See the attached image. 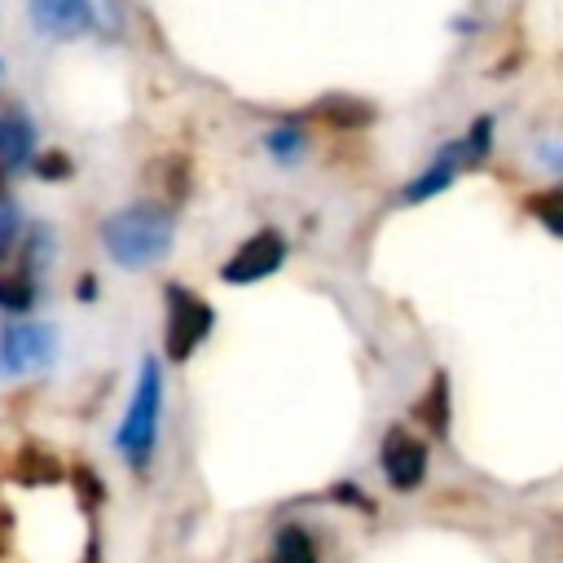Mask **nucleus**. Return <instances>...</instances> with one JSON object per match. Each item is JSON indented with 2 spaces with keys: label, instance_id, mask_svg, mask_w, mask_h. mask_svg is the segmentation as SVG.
<instances>
[{
  "label": "nucleus",
  "instance_id": "ddd939ff",
  "mask_svg": "<svg viewBox=\"0 0 563 563\" xmlns=\"http://www.w3.org/2000/svg\"><path fill=\"white\" fill-rule=\"evenodd\" d=\"M22 229H26V220H22V207H18L13 198H9V202H0V268L13 260Z\"/></svg>",
  "mask_w": 563,
  "mask_h": 563
},
{
  "label": "nucleus",
  "instance_id": "9b49d317",
  "mask_svg": "<svg viewBox=\"0 0 563 563\" xmlns=\"http://www.w3.org/2000/svg\"><path fill=\"white\" fill-rule=\"evenodd\" d=\"M418 418H422L431 431H444V427H449V383H444V374H435L431 391L418 400Z\"/></svg>",
  "mask_w": 563,
  "mask_h": 563
},
{
  "label": "nucleus",
  "instance_id": "1a4fd4ad",
  "mask_svg": "<svg viewBox=\"0 0 563 563\" xmlns=\"http://www.w3.org/2000/svg\"><path fill=\"white\" fill-rule=\"evenodd\" d=\"M40 299V277L35 273H22V268H0V308L9 317H26Z\"/></svg>",
  "mask_w": 563,
  "mask_h": 563
},
{
  "label": "nucleus",
  "instance_id": "dca6fc26",
  "mask_svg": "<svg viewBox=\"0 0 563 563\" xmlns=\"http://www.w3.org/2000/svg\"><path fill=\"white\" fill-rule=\"evenodd\" d=\"M0 202H9V172L0 167Z\"/></svg>",
  "mask_w": 563,
  "mask_h": 563
},
{
  "label": "nucleus",
  "instance_id": "4468645a",
  "mask_svg": "<svg viewBox=\"0 0 563 563\" xmlns=\"http://www.w3.org/2000/svg\"><path fill=\"white\" fill-rule=\"evenodd\" d=\"M268 150H273L282 163H295V158L308 150V141H303V132H295V128H282V132H268Z\"/></svg>",
  "mask_w": 563,
  "mask_h": 563
},
{
  "label": "nucleus",
  "instance_id": "6e6552de",
  "mask_svg": "<svg viewBox=\"0 0 563 563\" xmlns=\"http://www.w3.org/2000/svg\"><path fill=\"white\" fill-rule=\"evenodd\" d=\"M31 22L44 35H79L92 26V0H31Z\"/></svg>",
  "mask_w": 563,
  "mask_h": 563
},
{
  "label": "nucleus",
  "instance_id": "f257e3e1",
  "mask_svg": "<svg viewBox=\"0 0 563 563\" xmlns=\"http://www.w3.org/2000/svg\"><path fill=\"white\" fill-rule=\"evenodd\" d=\"M176 216L158 202H132L101 220V246L119 268H150L172 251Z\"/></svg>",
  "mask_w": 563,
  "mask_h": 563
},
{
  "label": "nucleus",
  "instance_id": "2eb2a0df",
  "mask_svg": "<svg viewBox=\"0 0 563 563\" xmlns=\"http://www.w3.org/2000/svg\"><path fill=\"white\" fill-rule=\"evenodd\" d=\"M31 167H35V176L40 180H66L75 167H70V158L62 154V150H48V154H35L31 158Z\"/></svg>",
  "mask_w": 563,
  "mask_h": 563
},
{
  "label": "nucleus",
  "instance_id": "f8f14e48",
  "mask_svg": "<svg viewBox=\"0 0 563 563\" xmlns=\"http://www.w3.org/2000/svg\"><path fill=\"white\" fill-rule=\"evenodd\" d=\"M528 216L541 220L554 238H563V189H541L528 198Z\"/></svg>",
  "mask_w": 563,
  "mask_h": 563
},
{
  "label": "nucleus",
  "instance_id": "0eeeda50",
  "mask_svg": "<svg viewBox=\"0 0 563 563\" xmlns=\"http://www.w3.org/2000/svg\"><path fill=\"white\" fill-rule=\"evenodd\" d=\"M31 158H35V123L22 106H4L0 110V167L13 176L31 167Z\"/></svg>",
  "mask_w": 563,
  "mask_h": 563
},
{
  "label": "nucleus",
  "instance_id": "f03ea898",
  "mask_svg": "<svg viewBox=\"0 0 563 563\" xmlns=\"http://www.w3.org/2000/svg\"><path fill=\"white\" fill-rule=\"evenodd\" d=\"M158 418H163V369H158L154 356H145L141 374H136V391L128 400V413L114 431V449L123 453V462L132 471L150 466L154 444H158Z\"/></svg>",
  "mask_w": 563,
  "mask_h": 563
},
{
  "label": "nucleus",
  "instance_id": "20e7f679",
  "mask_svg": "<svg viewBox=\"0 0 563 563\" xmlns=\"http://www.w3.org/2000/svg\"><path fill=\"white\" fill-rule=\"evenodd\" d=\"M57 356V330L31 317H13L0 325V374L4 378H22L44 369Z\"/></svg>",
  "mask_w": 563,
  "mask_h": 563
},
{
  "label": "nucleus",
  "instance_id": "423d86ee",
  "mask_svg": "<svg viewBox=\"0 0 563 563\" xmlns=\"http://www.w3.org/2000/svg\"><path fill=\"white\" fill-rule=\"evenodd\" d=\"M378 462H383L387 484H391V488H400V493H409V488H418V484H422V475H427V444H422V440H413L405 427H391V431L383 435Z\"/></svg>",
  "mask_w": 563,
  "mask_h": 563
},
{
  "label": "nucleus",
  "instance_id": "39448f33",
  "mask_svg": "<svg viewBox=\"0 0 563 563\" xmlns=\"http://www.w3.org/2000/svg\"><path fill=\"white\" fill-rule=\"evenodd\" d=\"M282 264H286V238L277 229H260L220 264V277L229 286H251V282L273 277Z\"/></svg>",
  "mask_w": 563,
  "mask_h": 563
},
{
  "label": "nucleus",
  "instance_id": "7ed1b4c3",
  "mask_svg": "<svg viewBox=\"0 0 563 563\" xmlns=\"http://www.w3.org/2000/svg\"><path fill=\"white\" fill-rule=\"evenodd\" d=\"M163 299H167L163 347H167L172 361H189V356L202 347V339L211 334L216 312H211V303H207L202 295H194V290H185V286H167Z\"/></svg>",
  "mask_w": 563,
  "mask_h": 563
},
{
  "label": "nucleus",
  "instance_id": "9d476101",
  "mask_svg": "<svg viewBox=\"0 0 563 563\" xmlns=\"http://www.w3.org/2000/svg\"><path fill=\"white\" fill-rule=\"evenodd\" d=\"M273 563H317V545L303 528H282L273 541Z\"/></svg>",
  "mask_w": 563,
  "mask_h": 563
}]
</instances>
